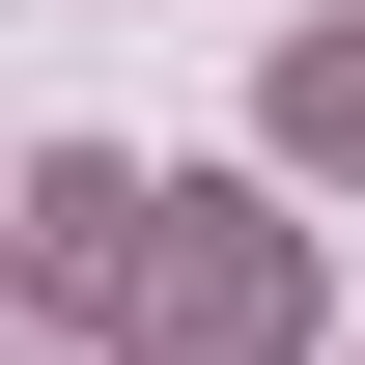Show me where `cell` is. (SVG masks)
<instances>
[{
    "label": "cell",
    "mask_w": 365,
    "mask_h": 365,
    "mask_svg": "<svg viewBox=\"0 0 365 365\" xmlns=\"http://www.w3.org/2000/svg\"><path fill=\"white\" fill-rule=\"evenodd\" d=\"M113 253H140V169H29V281L56 309H113Z\"/></svg>",
    "instance_id": "obj_2"
},
{
    "label": "cell",
    "mask_w": 365,
    "mask_h": 365,
    "mask_svg": "<svg viewBox=\"0 0 365 365\" xmlns=\"http://www.w3.org/2000/svg\"><path fill=\"white\" fill-rule=\"evenodd\" d=\"M253 113H281V169H365V29H309V56H281Z\"/></svg>",
    "instance_id": "obj_3"
},
{
    "label": "cell",
    "mask_w": 365,
    "mask_h": 365,
    "mask_svg": "<svg viewBox=\"0 0 365 365\" xmlns=\"http://www.w3.org/2000/svg\"><path fill=\"white\" fill-rule=\"evenodd\" d=\"M113 337H140V365H309V253H281V197H140Z\"/></svg>",
    "instance_id": "obj_1"
}]
</instances>
